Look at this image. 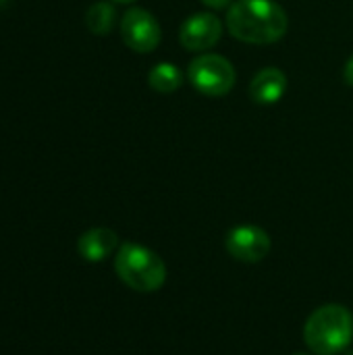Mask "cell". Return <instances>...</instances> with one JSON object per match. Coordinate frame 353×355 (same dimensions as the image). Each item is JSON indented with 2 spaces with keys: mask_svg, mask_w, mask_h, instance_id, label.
Returning <instances> with one entry per match:
<instances>
[{
  "mask_svg": "<svg viewBox=\"0 0 353 355\" xmlns=\"http://www.w3.org/2000/svg\"><path fill=\"white\" fill-rule=\"evenodd\" d=\"M114 270L127 287L139 293H154L166 281V266L162 258L150 248L131 241L119 248Z\"/></svg>",
  "mask_w": 353,
  "mask_h": 355,
  "instance_id": "3957f363",
  "label": "cell"
},
{
  "mask_svg": "<svg viewBox=\"0 0 353 355\" xmlns=\"http://www.w3.org/2000/svg\"><path fill=\"white\" fill-rule=\"evenodd\" d=\"M343 77H345V83H347V85H352V87H353V56L350 58V60H347V64H345Z\"/></svg>",
  "mask_w": 353,
  "mask_h": 355,
  "instance_id": "4fadbf2b",
  "label": "cell"
},
{
  "mask_svg": "<svg viewBox=\"0 0 353 355\" xmlns=\"http://www.w3.org/2000/svg\"><path fill=\"white\" fill-rule=\"evenodd\" d=\"M148 81L150 87H154L160 94H171L175 89L181 87L183 83V73L177 64L173 62H158L152 67V71L148 73Z\"/></svg>",
  "mask_w": 353,
  "mask_h": 355,
  "instance_id": "30bf717a",
  "label": "cell"
},
{
  "mask_svg": "<svg viewBox=\"0 0 353 355\" xmlns=\"http://www.w3.org/2000/svg\"><path fill=\"white\" fill-rule=\"evenodd\" d=\"M85 25L96 35H106L114 25V8L110 2H94L85 12Z\"/></svg>",
  "mask_w": 353,
  "mask_h": 355,
  "instance_id": "8fae6325",
  "label": "cell"
},
{
  "mask_svg": "<svg viewBox=\"0 0 353 355\" xmlns=\"http://www.w3.org/2000/svg\"><path fill=\"white\" fill-rule=\"evenodd\" d=\"M223 35V23L212 12H196L187 17L179 31V42L191 52L210 50Z\"/></svg>",
  "mask_w": 353,
  "mask_h": 355,
  "instance_id": "52a82bcc",
  "label": "cell"
},
{
  "mask_svg": "<svg viewBox=\"0 0 353 355\" xmlns=\"http://www.w3.org/2000/svg\"><path fill=\"white\" fill-rule=\"evenodd\" d=\"M287 25V12L275 0H235L227 12L229 33L246 44L279 42Z\"/></svg>",
  "mask_w": 353,
  "mask_h": 355,
  "instance_id": "6da1fadb",
  "label": "cell"
},
{
  "mask_svg": "<svg viewBox=\"0 0 353 355\" xmlns=\"http://www.w3.org/2000/svg\"><path fill=\"white\" fill-rule=\"evenodd\" d=\"M202 2L210 8H227L233 4V0H202Z\"/></svg>",
  "mask_w": 353,
  "mask_h": 355,
  "instance_id": "7c38bea8",
  "label": "cell"
},
{
  "mask_svg": "<svg viewBox=\"0 0 353 355\" xmlns=\"http://www.w3.org/2000/svg\"><path fill=\"white\" fill-rule=\"evenodd\" d=\"M295 355H304V354H295Z\"/></svg>",
  "mask_w": 353,
  "mask_h": 355,
  "instance_id": "9a60e30c",
  "label": "cell"
},
{
  "mask_svg": "<svg viewBox=\"0 0 353 355\" xmlns=\"http://www.w3.org/2000/svg\"><path fill=\"white\" fill-rule=\"evenodd\" d=\"M189 83L204 96L221 98L235 85V69L221 54H202L189 62L187 69Z\"/></svg>",
  "mask_w": 353,
  "mask_h": 355,
  "instance_id": "277c9868",
  "label": "cell"
},
{
  "mask_svg": "<svg viewBox=\"0 0 353 355\" xmlns=\"http://www.w3.org/2000/svg\"><path fill=\"white\" fill-rule=\"evenodd\" d=\"M227 252L239 262H260L270 252V235L256 225H239L227 235Z\"/></svg>",
  "mask_w": 353,
  "mask_h": 355,
  "instance_id": "8992f818",
  "label": "cell"
},
{
  "mask_svg": "<svg viewBox=\"0 0 353 355\" xmlns=\"http://www.w3.org/2000/svg\"><path fill=\"white\" fill-rule=\"evenodd\" d=\"M114 2H121V4H129V2H133V0H114Z\"/></svg>",
  "mask_w": 353,
  "mask_h": 355,
  "instance_id": "5bb4252c",
  "label": "cell"
},
{
  "mask_svg": "<svg viewBox=\"0 0 353 355\" xmlns=\"http://www.w3.org/2000/svg\"><path fill=\"white\" fill-rule=\"evenodd\" d=\"M121 35L131 50L148 54L158 48L162 33L152 12L144 8H131L125 12L121 21Z\"/></svg>",
  "mask_w": 353,
  "mask_h": 355,
  "instance_id": "5b68a950",
  "label": "cell"
},
{
  "mask_svg": "<svg viewBox=\"0 0 353 355\" xmlns=\"http://www.w3.org/2000/svg\"><path fill=\"white\" fill-rule=\"evenodd\" d=\"M287 92V75L277 67H266L256 73L250 83V96L256 104H277Z\"/></svg>",
  "mask_w": 353,
  "mask_h": 355,
  "instance_id": "ba28073f",
  "label": "cell"
},
{
  "mask_svg": "<svg viewBox=\"0 0 353 355\" xmlns=\"http://www.w3.org/2000/svg\"><path fill=\"white\" fill-rule=\"evenodd\" d=\"M117 245H119L117 233L106 229V227L89 229L77 241V250H79L81 258L87 260V262H102V260H106L117 250Z\"/></svg>",
  "mask_w": 353,
  "mask_h": 355,
  "instance_id": "9c48e42d",
  "label": "cell"
},
{
  "mask_svg": "<svg viewBox=\"0 0 353 355\" xmlns=\"http://www.w3.org/2000/svg\"><path fill=\"white\" fill-rule=\"evenodd\" d=\"M304 339L316 355L341 354L353 339L352 312L339 304H329L314 310L306 320Z\"/></svg>",
  "mask_w": 353,
  "mask_h": 355,
  "instance_id": "7a4b0ae2",
  "label": "cell"
}]
</instances>
